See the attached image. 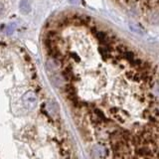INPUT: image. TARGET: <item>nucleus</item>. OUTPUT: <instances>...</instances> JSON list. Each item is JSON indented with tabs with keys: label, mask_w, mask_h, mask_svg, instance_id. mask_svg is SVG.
Listing matches in <instances>:
<instances>
[{
	"label": "nucleus",
	"mask_w": 159,
	"mask_h": 159,
	"mask_svg": "<svg viewBox=\"0 0 159 159\" xmlns=\"http://www.w3.org/2000/svg\"><path fill=\"white\" fill-rule=\"evenodd\" d=\"M119 7L141 18L159 20V0H112Z\"/></svg>",
	"instance_id": "nucleus-1"
},
{
	"label": "nucleus",
	"mask_w": 159,
	"mask_h": 159,
	"mask_svg": "<svg viewBox=\"0 0 159 159\" xmlns=\"http://www.w3.org/2000/svg\"><path fill=\"white\" fill-rule=\"evenodd\" d=\"M23 103L28 108H33L35 107L36 103H37V99L35 97V95L31 93V91H28L27 94L24 95L23 97Z\"/></svg>",
	"instance_id": "nucleus-2"
},
{
	"label": "nucleus",
	"mask_w": 159,
	"mask_h": 159,
	"mask_svg": "<svg viewBox=\"0 0 159 159\" xmlns=\"http://www.w3.org/2000/svg\"><path fill=\"white\" fill-rule=\"evenodd\" d=\"M104 153H106V149H104L103 146L97 145L94 146L93 149H91V154L95 159H99L104 156Z\"/></svg>",
	"instance_id": "nucleus-3"
},
{
	"label": "nucleus",
	"mask_w": 159,
	"mask_h": 159,
	"mask_svg": "<svg viewBox=\"0 0 159 159\" xmlns=\"http://www.w3.org/2000/svg\"><path fill=\"white\" fill-rule=\"evenodd\" d=\"M48 111L52 114H57L59 112V107L57 106V103L54 102L53 99H50L48 102Z\"/></svg>",
	"instance_id": "nucleus-4"
},
{
	"label": "nucleus",
	"mask_w": 159,
	"mask_h": 159,
	"mask_svg": "<svg viewBox=\"0 0 159 159\" xmlns=\"http://www.w3.org/2000/svg\"><path fill=\"white\" fill-rule=\"evenodd\" d=\"M153 87H154V91H155L157 95V97H159V83H157Z\"/></svg>",
	"instance_id": "nucleus-5"
}]
</instances>
